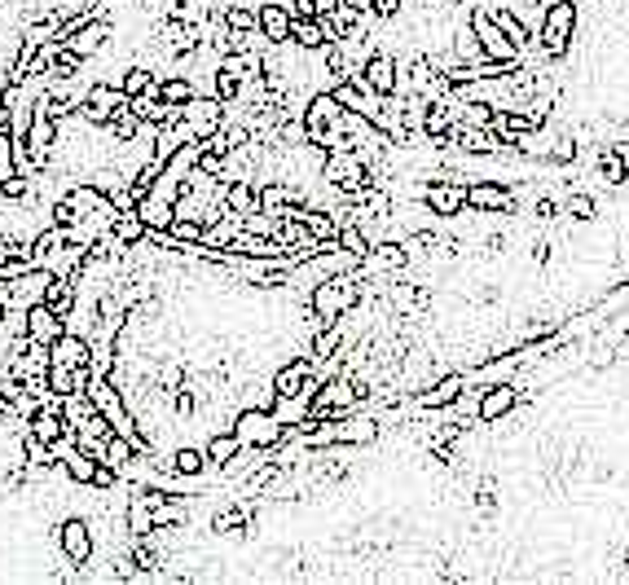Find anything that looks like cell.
I'll use <instances>...</instances> for the list:
<instances>
[{"label": "cell", "instance_id": "6da1fadb", "mask_svg": "<svg viewBox=\"0 0 629 585\" xmlns=\"http://www.w3.org/2000/svg\"><path fill=\"white\" fill-rule=\"evenodd\" d=\"M577 22H581L577 0H550L546 14H542V27H537V49H542L550 62L568 58L572 36H577Z\"/></svg>", "mask_w": 629, "mask_h": 585}, {"label": "cell", "instance_id": "7a4b0ae2", "mask_svg": "<svg viewBox=\"0 0 629 585\" xmlns=\"http://www.w3.org/2000/svg\"><path fill=\"white\" fill-rule=\"evenodd\" d=\"M322 181L335 194H357V190H370L374 185V168L366 163V154L361 150H326Z\"/></svg>", "mask_w": 629, "mask_h": 585}, {"label": "cell", "instance_id": "3957f363", "mask_svg": "<svg viewBox=\"0 0 629 585\" xmlns=\"http://www.w3.org/2000/svg\"><path fill=\"white\" fill-rule=\"evenodd\" d=\"M234 432H238V440L242 445H251V449H278L282 440H286V432H291V427L282 423L278 414L269 410V405H251V410H238L234 414Z\"/></svg>", "mask_w": 629, "mask_h": 585}, {"label": "cell", "instance_id": "277c9868", "mask_svg": "<svg viewBox=\"0 0 629 585\" xmlns=\"http://www.w3.org/2000/svg\"><path fill=\"white\" fill-rule=\"evenodd\" d=\"M467 22H471V31L480 36L484 58H493V62H524V49H520V44H515L511 36H506L498 22H493L489 9H480V5H476V9L467 14Z\"/></svg>", "mask_w": 629, "mask_h": 585}, {"label": "cell", "instance_id": "5b68a950", "mask_svg": "<svg viewBox=\"0 0 629 585\" xmlns=\"http://www.w3.org/2000/svg\"><path fill=\"white\" fill-rule=\"evenodd\" d=\"M427 203V212L440 216V220H454L467 212V181H454V176H436V181L423 185V194H418Z\"/></svg>", "mask_w": 629, "mask_h": 585}, {"label": "cell", "instance_id": "8992f818", "mask_svg": "<svg viewBox=\"0 0 629 585\" xmlns=\"http://www.w3.org/2000/svg\"><path fill=\"white\" fill-rule=\"evenodd\" d=\"M348 308H352V300H348V291H344V282H339V278H322L313 291H308V313L317 317V330L330 326V322H339Z\"/></svg>", "mask_w": 629, "mask_h": 585}, {"label": "cell", "instance_id": "52a82bcc", "mask_svg": "<svg viewBox=\"0 0 629 585\" xmlns=\"http://www.w3.org/2000/svg\"><path fill=\"white\" fill-rule=\"evenodd\" d=\"M119 106H128L124 88H119V84H93V88L84 93V102H80V110H75V115H80L84 124H93V128H106L110 119H115Z\"/></svg>", "mask_w": 629, "mask_h": 585}, {"label": "cell", "instance_id": "ba28073f", "mask_svg": "<svg viewBox=\"0 0 629 585\" xmlns=\"http://www.w3.org/2000/svg\"><path fill=\"white\" fill-rule=\"evenodd\" d=\"M58 550H62L66 564L84 568L88 559H93V550H97L93 524H88V520H62V524H58Z\"/></svg>", "mask_w": 629, "mask_h": 585}, {"label": "cell", "instance_id": "9c48e42d", "mask_svg": "<svg viewBox=\"0 0 629 585\" xmlns=\"http://www.w3.org/2000/svg\"><path fill=\"white\" fill-rule=\"evenodd\" d=\"M462 388H467V374L462 370H454V374H440V379H432L427 388H418L414 396H410V405L414 410H449V405L462 396Z\"/></svg>", "mask_w": 629, "mask_h": 585}, {"label": "cell", "instance_id": "30bf717a", "mask_svg": "<svg viewBox=\"0 0 629 585\" xmlns=\"http://www.w3.org/2000/svg\"><path fill=\"white\" fill-rule=\"evenodd\" d=\"M515 410H520V383H515V379L480 388V423H484V427L502 423V418L515 414Z\"/></svg>", "mask_w": 629, "mask_h": 585}, {"label": "cell", "instance_id": "8fae6325", "mask_svg": "<svg viewBox=\"0 0 629 585\" xmlns=\"http://www.w3.org/2000/svg\"><path fill=\"white\" fill-rule=\"evenodd\" d=\"M467 207H476L480 216H506L515 207V190L506 181H471Z\"/></svg>", "mask_w": 629, "mask_h": 585}, {"label": "cell", "instance_id": "7c38bea8", "mask_svg": "<svg viewBox=\"0 0 629 585\" xmlns=\"http://www.w3.org/2000/svg\"><path fill=\"white\" fill-rule=\"evenodd\" d=\"M256 14H260V36L269 40V44H286V40H291L295 14L282 5V0H260Z\"/></svg>", "mask_w": 629, "mask_h": 585}, {"label": "cell", "instance_id": "4fadbf2b", "mask_svg": "<svg viewBox=\"0 0 629 585\" xmlns=\"http://www.w3.org/2000/svg\"><path fill=\"white\" fill-rule=\"evenodd\" d=\"M313 379V357H295L273 374V401H291V396L304 392V383Z\"/></svg>", "mask_w": 629, "mask_h": 585}, {"label": "cell", "instance_id": "5bb4252c", "mask_svg": "<svg viewBox=\"0 0 629 585\" xmlns=\"http://www.w3.org/2000/svg\"><path fill=\"white\" fill-rule=\"evenodd\" d=\"M110 36H115V27H110V18L102 14V18L84 22V27L75 31V36L66 40V44H71V49H75V53H80V58L88 62V58H93V53H102V49H106V44H110Z\"/></svg>", "mask_w": 629, "mask_h": 585}, {"label": "cell", "instance_id": "9a60e30c", "mask_svg": "<svg viewBox=\"0 0 629 585\" xmlns=\"http://www.w3.org/2000/svg\"><path fill=\"white\" fill-rule=\"evenodd\" d=\"M62 330H66V317H58L44 300L27 308V339H36V344H53V339H62Z\"/></svg>", "mask_w": 629, "mask_h": 585}, {"label": "cell", "instance_id": "2e32d148", "mask_svg": "<svg viewBox=\"0 0 629 585\" xmlns=\"http://www.w3.org/2000/svg\"><path fill=\"white\" fill-rule=\"evenodd\" d=\"M366 84L374 88V93H383V97H392L396 93V84H401V62L392 58V53H374V58L366 62Z\"/></svg>", "mask_w": 629, "mask_h": 585}, {"label": "cell", "instance_id": "e0dca14e", "mask_svg": "<svg viewBox=\"0 0 629 585\" xmlns=\"http://www.w3.org/2000/svg\"><path fill=\"white\" fill-rule=\"evenodd\" d=\"M75 300H80V282H75V278H49V286H44V304H49L53 313L71 317Z\"/></svg>", "mask_w": 629, "mask_h": 585}, {"label": "cell", "instance_id": "ac0fdd59", "mask_svg": "<svg viewBox=\"0 0 629 585\" xmlns=\"http://www.w3.org/2000/svg\"><path fill=\"white\" fill-rule=\"evenodd\" d=\"M110 234H115V242L124 251H132V247H141V242L150 238V229H146V220H141V212H119V220H115V229H110Z\"/></svg>", "mask_w": 629, "mask_h": 585}, {"label": "cell", "instance_id": "d6986e66", "mask_svg": "<svg viewBox=\"0 0 629 585\" xmlns=\"http://www.w3.org/2000/svg\"><path fill=\"white\" fill-rule=\"evenodd\" d=\"M207 471V449H194V445H181L172 449V476L176 480H194Z\"/></svg>", "mask_w": 629, "mask_h": 585}, {"label": "cell", "instance_id": "ffe728a7", "mask_svg": "<svg viewBox=\"0 0 629 585\" xmlns=\"http://www.w3.org/2000/svg\"><path fill=\"white\" fill-rule=\"evenodd\" d=\"M159 97H163V102H168V106H185V102H190V97H198V84H194L185 71H176V75H163V80H159Z\"/></svg>", "mask_w": 629, "mask_h": 585}, {"label": "cell", "instance_id": "44dd1931", "mask_svg": "<svg viewBox=\"0 0 629 585\" xmlns=\"http://www.w3.org/2000/svg\"><path fill=\"white\" fill-rule=\"evenodd\" d=\"M242 440H238V432H220V436H212L207 440V462H216V467H225L229 458H238L242 454Z\"/></svg>", "mask_w": 629, "mask_h": 585}, {"label": "cell", "instance_id": "7402d4cb", "mask_svg": "<svg viewBox=\"0 0 629 585\" xmlns=\"http://www.w3.org/2000/svg\"><path fill=\"white\" fill-rule=\"evenodd\" d=\"M119 88H124V97L150 93V88H159V75H154L150 66H128V71L119 75Z\"/></svg>", "mask_w": 629, "mask_h": 585}, {"label": "cell", "instance_id": "603a6c76", "mask_svg": "<svg viewBox=\"0 0 629 585\" xmlns=\"http://www.w3.org/2000/svg\"><path fill=\"white\" fill-rule=\"evenodd\" d=\"M132 454H137V445H132V440H128V436L110 432V440H106V449H102V462H106V467L124 471V467H128V462H132Z\"/></svg>", "mask_w": 629, "mask_h": 585}, {"label": "cell", "instance_id": "cb8c5ba5", "mask_svg": "<svg viewBox=\"0 0 629 585\" xmlns=\"http://www.w3.org/2000/svg\"><path fill=\"white\" fill-rule=\"evenodd\" d=\"M106 128H110V137H115V141H132V137H141V128H146V124L137 119V110H132V106H119L115 119H110Z\"/></svg>", "mask_w": 629, "mask_h": 585}, {"label": "cell", "instance_id": "d4e9b609", "mask_svg": "<svg viewBox=\"0 0 629 585\" xmlns=\"http://www.w3.org/2000/svg\"><path fill=\"white\" fill-rule=\"evenodd\" d=\"M454 58H458V62H484L480 36L471 31V22H462V27H458V36H454Z\"/></svg>", "mask_w": 629, "mask_h": 585}, {"label": "cell", "instance_id": "484cf974", "mask_svg": "<svg viewBox=\"0 0 629 585\" xmlns=\"http://www.w3.org/2000/svg\"><path fill=\"white\" fill-rule=\"evenodd\" d=\"M392 304H396V313H414V308L423 304V291H418L414 282H401V286H392Z\"/></svg>", "mask_w": 629, "mask_h": 585}, {"label": "cell", "instance_id": "4316f807", "mask_svg": "<svg viewBox=\"0 0 629 585\" xmlns=\"http://www.w3.org/2000/svg\"><path fill=\"white\" fill-rule=\"evenodd\" d=\"M564 216H572V220H594V216H599V203H594L590 194H572L568 203H564Z\"/></svg>", "mask_w": 629, "mask_h": 585}, {"label": "cell", "instance_id": "83f0119b", "mask_svg": "<svg viewBox=\"0 0 629 585\" xmlns=\"http://www.w3.org/2000/svg\"><path fill=\"white\" fill-rule=\"evenodd\" d=\"M216 533H238V528H247V511H225L212 520Z\"/></svg>", "mask_w": 629, "mask_h": 585}, {"label": "cell", "instance_id": "f1b7e54d", "mask_svg": "<svg viewBox=\"0 0 629 585\" xmlns=\"http://www.w3.org/2000/svg\"><path fill=\"white\" fill-rule=\"evenodd\" d=\"M370 14L383 18V22H392L396 14H401V0H370Z\"/></svg>", "mask_w": 629, "mask_h": 585}, {"label": "cell", "instance_id": "f546056e", "mask_svg": "<svg viewBox=\"0 0 629 585\" xmlns=\"http://www.w3.org/2000/svg\"><path fill=\"white\" fill-rule=\"evenodd\" d=\"M533 216H537V220H555V216H564V203H555V198H542V203L533 207Z\"/></svg>", "mask_w": 629, "mask_h": 585}, {"label": "cell", "instance_id": "4dcf8cb0", "mask_svg": "<svg viewBox=\"0 0 629 585\" xmlns=\"http://www.w3.org/2000/svg\"><path fill=\"white\" fill-rule=\"evenodd\" d=\"M5 317H9V300H5V291H0V326H5Z\"/></svg>", "mask_w": 629, "mask_h": 585}]
</instances>
